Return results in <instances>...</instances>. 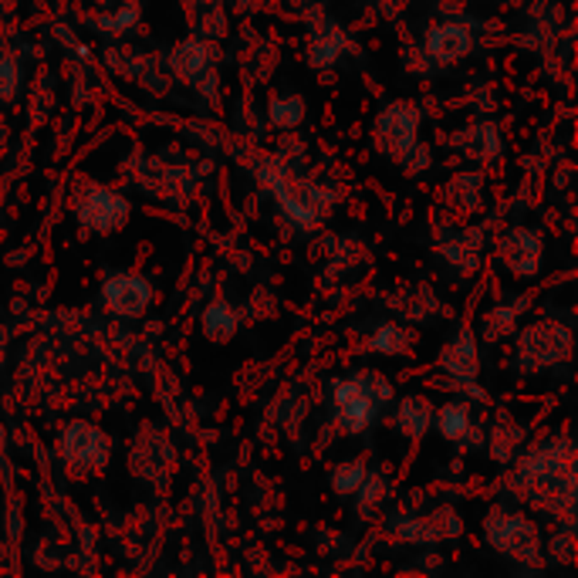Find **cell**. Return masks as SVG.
Here are the masks:
<instances>
[{"mask_svg": "<svg viewBox=\"0 0 578 578\" xmlns=\"http://www.w3.org/2000/svg\"><path fill=\"white\" fill-rule=\"evenodd\" d=\"M433 427L447 443H457V447H470L474 439V413L467 403H443L439 409H433Z\"/></svg>", "mask_w": 578, "mask_h": 578, "instance_id": "9a60e30c", "label": "cell"}, {"mask_svg": "<svg viewBox=\"0 0 578 578\" xmlns=\"http://www.w3.org/2000/svg\"><path fill=\"white\" fill-rule=\"evenodd\" d=\"M261 183L274 193L278 207L284 210V217L294 220L304 231H312L315 223L322 220L325 207L332 203V197H328L325 190L301 183V180H291L288 170L278 166V162H264V166H261Z\"/></svg>", "mask_w": 578, "mask_h": 578, "instance_id": "7a4b0ae2", "label": "cell"}, {"mask_svg": "<svg viewBox=\"0 0 578 578\" xmlns=\"http://www.w3.org/2000/svg\"><path fill=\"white\" fill-rule=\"evenodd\" d=\"M470 45H474L470 31L457 21H443L427 31V55L433 61H439V65L467 58V55H470Z\"/></svg>", "mask_w": 578, "mask_h": 578, "instance_id": "4fadbf2b", "label": "cell"}, {"mask_svg": "<svg viewBox=\"0 0 578 578\" xmlns=\"http://www.w3.org/2000/svg\"><path fill=\"white\" fill-rule=\"evenodd\" d=\"M129 213H132L129 200L119 190H108V186H88L75 203L78 223L85 231L98 233V237L122 231L129 223Z\"/></svg>", "mask_w": 578, "mask_h": 578, "instance_id": "52a82bcc", "label": "cell"}, {"mask_svg": "<svg viewBox=\"0 0 578 578\" xmlns=\"http://www.w3.org/2000/svg\"><path fill=\"white\" fill-rule=\"evenodd\" d=\"M366 348H369V352H379V356H403L406 348H409V332H406L403 325L386 322L372 332Z\"/></svg>", "mask_w": 578, "mask_h": 578, "instance_id": "44dd1931", "label": "cell"}, {"mask_svg": "<svg viewBox=\"0 0 578 578\" xmlns=\"http://www.w3.org/2000/svg\"><path fill=\"white\" fill-rule=\"evenodd\" d=\"M139 21V7L136 4H126V7H119V11H105L102 17H95V27L98 31H108V35H122L129 27H136Z\"/></svg>", "mask_w": 578, "mask_h": 578, "instance_id": "d4e9b609", "label": "cell"}, {"mask_svg": "<svg viewBox=\"0 0 578 578\" xmlns=\"http://www.w3.org/2000/svg\"><path fill=\"white\" fill-rule=\"evenodd\" d=\"M382 487H386V480H382V477H376V474L362 477V484L356 487V494H352V498H359L362 514H369V511L382 501Z\"/></svg>", "mask_w": 578, "mask_h": 578, "instance_id": "484cf974", "label": "cell"}, {"mask_svg": "<svg viewBox=\"0 0 578 578\" xmlns=\"http://www.w3.org/2000/svg\"><path fill=\"white\" fill-rule=\"evenodd\" d=\"M346 51H348V37L332 27V31H325V35L312 37V45H308V61H312V68H332Z\"/></svg>", "mask_w": 578, "mask_h": 578, "instance_id": "ffe728a7", "label": "cell"}, {"mask_svg": "<svg viewBox=\"0 0 578 578\" xmlns=\"http://www.w3.org/2000/svg\"><path fill=\"white\" fill-rule=\"evenodd\" d=\"M58 450L61 460L68 463L71 470H105V463L112 457V443L95 423H85V419H71L68 427L61 429L58 437Z\"/></svg>", "mask_w": 578, "mask_h": 578, "instance_id": "8992f818", "label": "cell"}, {"mask_svg": "<svg viewBox=\"0 0 578 578\" xmlns=\"http://www.w3.org/2000/svg\"><path fill=\"white\" fill-rule=\"evenodd\" d=\"M200 325H203V335H207L210 342H231V338L237 335L241 318H237V312H233L227 301H210L207 308H203Z\"/></svg>", "mask_w": 578, "mask_h": 578, "instance_id": "d6986e66", "label": "cell"}, {"mask_svg": "<svg viewBox=\"0 0 578 578\" xmlns=\"http://www.w3.org/2000/svg\"><path fill=\"white\" fill-rule=\"evenodd\" d=\"M393 399V386L379 372H356L332 382V413L346 433H362L379 417L382 403Z\"/></svg>", "mask_w": 578, "mask_h": 578, "instance_id": "6da1fadb", "label": "cell"}, {"mask_svg": "<svg viewBox=\"0 0 578 578\" xmlns=\"http://www.w3.org/2000/svg\"><path fill=\"white\" fill-rule=\"evenodd\" d=\"M498 251H501V261H504L518 278H532V274H538V267H542V237L534 231L514 227V231H508L501 237Z\"/></svg>", "mask_w": 578, "mask_h": 578, "instance_id": "8fae6325", "label": "cell"}, {"mask_svg": "<svg viewBox=\"0 0 578 578\" xmlns=\"http://www.w3.org/2000/svg\"><path fill=\"white\" fill-rule=\"evenodd\" d=\"M572 356V332L558 322H538L518 335V366L524 372L552 369Z\"/></svg>", "mask_w": 578, "mask_h": 578, "instance_id": "5b68a950", "label": "cell"}, {"mask_svg": "<svg viewBox=\"0 0 578 578\" xmlns=\"http://www.w3.org/2000/svg\"><path fill=\"white\" fill-rule=\"evenodd\" d=\"M572 467H575V453L568 447V439H555L521 463V480L542 498L552 494L562 504H572V474H575Z\"/></svg>", "mask_w": 578, "mask_h": 578, "instance_id": "3957f363", "label": "cell"}, {"mask_svg": "<svg viewBox=\"0 0 578 578\" xmlns=\"http://www.w3.org/2000/svg\"><path fill=\"white\" fill-rule=\"evenodd\" d=\"M484 538L494 552L514 558L521 565H538L542 562V532L524 514L490 511L484 521Z\"/></svg>", "mask_w": 578, "mask_h": 578, "instance_id": "277c9868", "label": "cell"}, {"mask_svg": "<svg viewBox=\"0 0 578 578\" xmlns=\"http://www.w3.org/2000/svg\"><path fill=\"white\" fill-rule=\"evenodd\" d=\"M102 301L105 308L119 318H139L152 304V288L150 281L136 274V271H116L108 274L102 284Z\"/></svg>", "mask_w": 578, "mask_h": 578, "instance_id": "30bf717a", "label": "cell"}, {"mask_svg": "<svg viewBox=\"0 0 578 578\" xmlns=\"http://www.w3.org/2000/svg\"><path fill=\"white\" fill-rule=\"evenodd\" d=\"M419 108L409 102H393L386 105L376 119V139H379L382 152L393 156V160H403L406 152L413 150L419 142Z\"/></svg>", "mask_w": 578, "mask_h": 578, "instance_id": "ba28073f", "label": "cell"}, {"mask_svg": "<svg viewBox=\"0 0 578 578\" xmlns=\"http://www.w3.org/2000/svg\"><path fill=\"white\" fill-rule=\"evenodd\" d=\"M267 119L274 129H294L304 119V98L301 95H278L267 105Z\"/></svg>", "mask_w": 578, "mask_h": 578, "instance_id": "7402d4cb", "label": "cell"}, {"mask_svg": "<svg viewBox=\"0 0 578 578\" xmlns=\"http://www.w3.org/2000/svg\"><path fill=\"white\" fill-rule=\"evenodd\" d=\"M170 68H173L176 78H183L186 85H200L213 71V55L210 47L197 37L190 41H180V45L170 51Z\"/></svg>", "mask_w": 578, "mask_h": 578, "instance_id": "5bb4252c", "label": "cell"}, {"mask_svg": "<svg viewBox=\"0 0 578 578\" xmlns=\"http://www.w3.org/2000/svg\"><path fill=\"white\" fill-rule=\"evenodd\" d=\"M443 257L450 261V264H457L460 271H470V267H477V261H480V233H470L463 231L457 241H450L447 247H443Z\"/></svg>", "mask_w": 578, "mask_h": 578, "instance_id": "603a6c76", "label": "cell"}, {"mask_svg": "<svg viewBox=\"0 0 578 578\" xmlns=\"http://www.w3.org/2000/svg\"><path fill=\"white\" fill-rule=\"evenodd\" d=\"M396 427L403 429L409 439H423L427 429L433 427V406L423 396H406L396 413Z\"/></svg>", "mask_w": 578, "mask_h": 578, "instance_id": "e0dca14e", "label": "cell"}, {"mask_svg": "<svg viewBox=\"0 0 578 578\" xmlns=\"http://www.w3.org/2000/svg\"><path fill=\"white\" fill-rule=\"evenodd\" d=\"M457 150L474 156V160H494L501 156V132L490 122H477V126H467L463 132H457Z\"/></svg>", "mask_w": 578, "mask_h": 578, "instance_id": "2e32d148", "label": "cell"}, {"mask_svg": "<svg viewBox=\"0 0 578 578\" xmlns=\"http://www.w3.org/2000/svg\"><path fill=\"white\" fill-rule=\"evenodd\" d=\"M17 88H21V65L4 55L0 58V102H11Z\"/></svg>", "mask_w": 578, "mask_h": 578, "instance_id": "4316f807", "label": "cell"}, {"mask_svg": "<svg viewBox=\"0 0 578 578\" xmlns=\"http://www.w3.org/2000/svg\"><path fill=\"white\" fill-rule=\"evenodd\" d=\"M439 369L447 372V379L477 399H484L480 386H477V372H480V352H477V338L470 328H460L450 346L439 352Z\"/></svg>", "mask_w": 578, "mask_h": 578, "instance_id": "9c48e42d", "label": "cell"}, {"mask_svg": "<svg viewBox=\"0 0 578 578\" xmlns=\"http://www.w3.org/2000/svg\"><path fill=\"white\" fill-rule=\"evenodd\" d=\"M524 308H528V298H514V301H508V304H494V308L484 315V322H480L484 338L498 342V338L514 335V328H518V315L524 312Z\"/></svg>", "mask_w": 578, "mask_h": 578, "instance_id": "ac0fdd59", "label": "cell"}, {"mask_svg": "<svg viewBox=\"0 0 578 578\" xmlns=\"http://www.w3.org/2000/svg\"><path fill=\"white\" fill-rule=\"evenodd\" d=\"M463 532V521L453 511H433L427 518L399 521V538L409 544H437L443 538H457Z\"/></svg>", "mask_w": 578, "mask_h": 578, "instance_id": "7c38bea8", "label": "cell"}, {"mask_svg": "<svg viewBox=\"0 0 578 578\" xmlns=\"http://www.w3.org/2000/svg\"><path fill=\"white\" fill-rule=\"evenodd\" d=\"M0 450H4V429H0Z\"/></svg>", "mask_w": 578, "mask_h": 578, "instance_id": "83f0119b", "label": "cell"}, {"mask_svg": "<svg viewBox=\"0 0 578 578\" xmlns=\"http://www.w3.org/2000/svg\"><path fill=\"white\" fill-rule=\"evenodd\" d=\"M366 474H369L366 460H346V463H338V467H332V487H335L338 494L352 498V494H356V487L362 484V477H366Z\"/></svg>", "mask_w": 578, "mask_h": 578, "instance_id": "cb8c5ba5", "label": "cell"}]
</instances>
